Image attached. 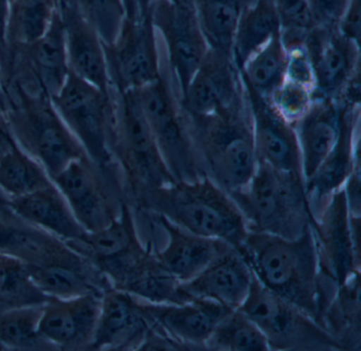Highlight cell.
<instances>
[{
    "label": "cell",
    "mask_w": 361,
    "mask_h": 351,
    "mask_svg": "<svg viewBox=\"0 0 361 351\" xmlns=\"http://www.w3.org/2000/svg\"><path fill=\"white\" fill-rule=\"evenodd\" d=\"M236 249L262 285L320 323L331 300L325 293L329 280L321 274L312 224L295 239L248 232Z\"/></svg>",
    "instance_id": "6da1fadb"
},
{
    "label": "cell",
    "mask_w": 361,
    "mask_h": 351,
    "mask_svg": "<svg viewBox=\"0 0 361 351\" xmlns=\"http://www.w3.org/2000/svg\"><path fill=\"white\" fill-rule=\"evenodd\" d=\"M130 207L135 211L162 215L192 234L225 241L235 249L249 232L232 196L207 175L143 192Z\"/></svg>",
    "instance_id": "7a4b0ae2"
},
{
    "label": "cell",
    "mask_w": 361,
    "mask_h": 351,
    "mask_svg": "<svg viewBox=\"0 0 361 351\" xmlns=\"http://www.w3.org/2000/svg\"><path fill=\"white\" fill-rule=\"evenodd\" d=\"M185 116L204 175L229 194L244 189L257 167L248 100L208 117Z\"/></svg>",
    "instance_id": "3957f363"
},
{
    "label": "cell",
    "mask_w": 361,
    "mask_h": 351,
    "mask_svg": "<svg viewBox=\"0 0 361 351\" xmlns=\"http://www.w3.org/2000/svg\"><path fill=\"white\" fill-rule=\"evenodd\" d=\"M6 116L18 145L43 166L51 179L85 152L67 128L51 98L4 82Z\"/></svg>",
    "instance_id": "277c9868"
},
{
    "label": "cell",
    "mask_w": 361,
    "mask_h": 351,
    "mask_svg": "<svg viewBox=\"0 0 361 351\" xmlns=\"http://www.w3.org/2000/svg\"><path fill=\"white\" fill-rule=\"evenodd\" d=\"M230 196L242 211L249 232L295 239L312 222L303 179L265 162H257L246 187Z\"/></svg>",
    "instance_id": "5b68a950"
},
{
    "label": "cell",
    "mask_w": 361,
    "mask_h": 351,
    "mask_svg": "<svg viewBox=\"0 0 361 351\" xmlns=\"http://www.w3.org/2000/svg\"><path fill=\"white\" fill-rule=\"evenodd\" d=\"M114 92L111 151L130 204L143 192L177 181L158 150L135 90Z\"/></svg>",
    "instance_id": "8992f818"
},
{
    "label": "cell",
    "mask_w": 361,
    "mask_h": 351,
    "mask_svg": "<svg viewBox=\"0 0 361 351\" xmlns=\"http://www.w3.org/2000/svg\"><path fill=\"white\" fill-rule=\"evenodd\" d=\"M52 103L92 162L106 170H118L111 151L115 92H104L69 73ZM120 172V171H119Z\"/></svg>",
    "instance_id": "52a82bcc"
},
{
    "label": "cell",
    "mask_w": 361,
    "mask_h": 351,
    "mask_svg": "<svg viewBox=\"0 0 361 351\" xmlns=\"http://www.w3.org/2000/svg\"><path fill=\"white\" fill-rule=\"evenodd\" d=\"M135 93L173 177L177 182H193L204 177L178 95L166 73Z\"/></svg>",
    "instance_id": "ba28073f"
},
{
    "label": "cell",
    "mask_w": 361,
    "mask_h": 351,
    "mask_svg": "<svg viewBox=\"0 0 361 351\" xmlns=\"http://www.w3.org/2000/svg\"><path fill=\"white\" fill-rule=\"evenodd\" d=\"M238 310L261 330L270 350H343L318 321L262 285L255 276L248 296Z\"/></svg>",
    "instance_id": "9c48e42d"
},
{
    "label": "cell",
    "mask_w": 361,
    "mask_h": 351,
    "mask_svg": "<svg viewBox=\"0 0 361 351\" xmlns=\"http://www.w3.org/2000/svg\"><path fill=\"white\" fill-rule=\"evenodd\" d=\"M157 35L164 73L179 97L209 50L192 0H154L147 13Z\"/></svg>",
    "instance_id": "30bf717a"
},
{
    "label": "cell",
    "mask_w": 361,
    "mask_h": 351,
    "mask_svg": "<svg viewBox=\"0 0 361 351\" xmlns=\"http://www.w3.org/2000/svg\"><path fill=\"white\" fill-rule=\"evenodd\" d=\"M52 182L87 232L109 225L128 202L119 171L100 168L86 155L69 164Z\"/></svg>",
    "instance_id": "8fae6325"
},
{
    "label": "cell",
    "mask_w": 361,
    "mask_h": 351,
    "mask_svg": "<svg viewBox=\"0 0 361 351\" xmlns=\"http://www.w3.org/2000/svg\"><path fill=\"white\" fill-rule=\"evenodd\" d=\"M111 85L117 92L137 90L164 73V58L149 16L126 18L111 45H105Z\"/></svg>",
    "instance_id": "7c38bea8"
},
{
    "label": "cell",
    "mask_w": 361,
    "mask_h": 351,
    "mask_svg": "<svg viewBox=\"0 0 361 351\" xmlns=\"http://www.w3.org/2000/svg\"><path fill=\"white\" fill-rule=\"evenodd\" d=\"M312 230L324 278L343 285L360 273V247L353 240L350 211L343 188L335 192L312 215Z\"/></svg>",
    "instance_id": "4fadbf2b"
},
{
    "label": "cell",
    "mask_w": 361,
    "mask_h": 351,
    "mask_svg": "<svg viewBox=\"0 0 361 351\" xmlns=\"http://www.w3.org/2000/svg\"><path fill=\"white\" fill-rule=\"evenodd\" d=\"M246 90L232 56L209 49L179 103L189 117H208L246 102Z\"/></svg>",
    "instance_id": "5bb4252c"
},
{
    "label": "cell",
    "mask_w": 361,
    "mask_h": 351,
    "mask_svg": "<svg viewBox=\"0 0 361 351\" xmlns=\"http://www.w3.org/2000/svg\"><path fill=\"white\" fill-rule=\"evenodd\" d=\"M69 246L92 262L113 287L121 282L149 249L139 238L134 210L128 202L109 225L98 232H87L81 241Z\"/></svg>",
    "instance_id": "9a60e30c"
},
{
    "label": "cell",
    "mask_w": 361,
    "mask_h": 351,
    "mask_svg": "<svg viewBox=\"0 0 361 351\" xmlns=\"http://www.w3.org/2000/svg\"><path fill=\"white\" fill-rule=\"evenodd\" d=\"M314 78V95L339 102L342 93L359 73L360 45L337 28L314 26L304 41Z\"/></svg>",
    "instance_id": "2e32d148"
},
{
    "label": "cell",
    "mask_w": 361,
    "mask_h": 351,
    "mask_svg": "<svg viewBox=\"0 0 361 351\" xmlns=\"http://www.w3.org/2000/svg\"><path fill=\"white\" fill-rule=\"evenodd\" d=\"M102 296L51 298L43 306L39 333L56 350H90Z\"/></svg>",
    "instance_id": "e0dca14e"
},
{
    "label": "cell",
    "mask_w": 361,
    "mask_h": 351,
    "mask_svg": "<svg viewBox=\"0 0 361 351\" xmlns=\"http://www.w3.org/2000/svg\"><path fill=\"white\" fill-rule=\"evenodd\" d=\"M245 90L252 121L257 162L303 179L299 145L293 124L276 112L268 99L259 96L246 86Z\"/></svg>",
    "instance_id": "ac0fdd59"
},
{
    "label": "cell",
    "mask_w": 361,
    "mask_h": 351,
    "mask_svg": "<svg viewBox=\"0 0 361 351\" xmlns=\"http://www.w3.org/2000/svg\"><path fill=\"white\" fill-rule=\"evenodd\" d=\"M141 302L151 323L185 350H206L207 342L217 323L233 311L202 298H193L183 304H152L142 299Z\"/></svg>",
    "instance_id": "d6986e66"
},
{
    "label": "cell",
    "mask_w": 361,
    "mask_h": 351,
    "mask_svg": "<svg viewBox=\"0 0 361 351\" xmlns=\"http://www.w3.org/2000/svg\"><path fill=\"white\" fill-rule=\"evenodd\" d=\"M0 254L27 266H79L88 261L64 241L20 219L11 209L0 211Z\"/></svg>",
    "instance_id": "ffe728a7"
},
{
    "label": "cell",
    "mask_w": 361,
    "mask_h": 351,
    "mask_svg": "<svg viewBox=\"0 0 361 351\" xmlns=\"http://www.w3.org/2000/svg\"><path fill=\"white\" fill-rule=\"evenodd\" d=\"M152 326L141 299L111 287L102 296L90 350H140Z\"/></svg>",
    "instance_id": "44dd1931"
},
{
    "label": "cell",
    "mask_w": 361,
    "mask_h": 351,
    "mask_svg": "<svg viewBox=\"0 0 361 351\" xmlns=\"http://www.w3.org/2000/svg\"><path fill=\"white\" fill-rule=\"evenodd\" d=\"M360 107H344L341 129L335 147L314 175L304 184L312 215L318 213L335 192L343 188L359 160Z\"/></svg>",
    "instance_id": "7402d4cb"
},
{
    "label": "cell",
    "mask_w": 361,
    "mask_h": 351,
    "mask_svg": "<svg viewBox=\"0 0 361 351\" xmlns=\"http://www.w3.org/2000/svg\"><path fill=\"white\" fill-rule=\"evenodd\" d=\"M344 105L314 97L310 109L293 124L299 145L304 184L318 170L337 143Z\"/></svg>",
    "instance_id": "603a6c76"
},
{
    "label": "cell",
    "mask_w": 361,
    "mask_h": 351,
    "mask_svg": "<svg viewBox=\"0 0 361 351\" xmlns=\"http://www.w3.org/2000/svg\"><path fill=\"white\" fill-rule=\"evenodd\" d=\"M253 274L235 247L209 264L197 276L181 283L193 298L212 300L230 310L240 308L252 285Z\"/></svg>",
    "instance_id": "cb8c5ba5"
},
{
    "label": "cell",
    "mask_w": 361,
    "mask_h": 351,
    "mask_svg": "<svg viewBox=\"0 0 361 351\" xmlns=\"http://www.w3.org/2000/svg\"><path fill=\"white\" fill-rule=\"evenodd\" d=\"M67 60L71 73L104 92H111L105 45L97 31L77 12L60 3Z\"/></svg>",
    "instance_id": "d4e9b609"
},
{
    "label": "cell",
    "mask_w": 361,
    "mask_h": 351,
    "mask_svg": "<svg viewBox=\"0 0 361 351\" xmlns=\"http://www.w3.org/2000/svg\"><path fill=\"white\" fill-rule=\"evenodd\" d=\"M168 234V244L156 257L169 273L180 283L197 276L216 258L231 249L232 245L219 239L192 234L175 225L162 215H153Z\"/></svg>",
    "instance_id": "484cf974"
},
{
    "label": "cell",
    "mask_w": 361,
    "mask_h": 351,
    "mask_svg": "<svg viewBox=\"0 0 361 351\" xmlns=\"http://www.w3.org/2000/svg\"><path fill=\"white\" fill-rule=\"evenodd\" d=\"M10 208L20 219L68 245L79 242L87 234L54 183L26 196L11 198Z\"/></svg>",
    "instance_id": "4316f807"
},
{
    "label": "cell",
    "mask_w": 361,
    "mask_h": 351,
    "mask_svg": "<svg viewBox=\"0 0 361 351\" xmlns=\"http://www.w3.org/2000/svg\"><path fill=\"white\" fill-rule=\"evenodd\" d=\"M26 266L37 287L50 298L87 294L103 296L113 287L107 277L90 261L79 266Z\"/></svg>",
    "instance_id": "83f0119b"
},
{
    "label": "cell",
    "mask_w": 361,
    "mask_h": 351,
    "mask_svg": "<svg viewBox=\"0 0 361 351\" xmlns=\"http://www.w3.org/2000/svg\"><path fill=\"white\" fill-rule=\"evenodd\" d=\"M116 289L152 304H183L193 299L183 291L181 283L164 268L151 249Z\"/></svg>",
    "instance_id": "f1b7e54d"
},
{
    "label": "cell",
    "mask_w": 361,
    "mask_h": 351,
    "mask_svg": "<svg viewBox=\"0 0 361 351\" xmlns=\"http://www.w3.org/2000/svg\"><path fill=\"white\" fill-rule=\"evenodd\" d=\"M360 273L336 287L323 310L320 323L343 350H359L361 345Z\"/></svg>",
    "instance_id": "f546056e"
},
{
    "label": "cell",
    "mask_w": 361,
    "mask_h": 351,
    "mask_svg": "<svg viewBox=\"0 0 361 351\" xmlns=\"http://www.w3.org/2000/svg\"><path fill=\"white\" fill-rule=\"evenodd\" d=\"M274 0H253L240 16L232 42L231 56L240 71L253 54L280 35Z\"/></svg>",
    "instance_id": "4dcf8cb0"
},
{
    "label": "cell",
    "mask_w": 361,
    "mask_h": 351,
    "mask_svg": "<svg viewBox=\"0 0 361 351\" xmlns=\"http://www.w3.org/2000/svg\"><path fill=\"white\" fill-rule=\"evenodd\" d=\"M253 0H192L209 49L231 56L240 16Z\"/></svg>",
    "instance_id": "1f68e13d"
},
{
    "label": "cell",
    "mask_w": 361,
    "mask_h": 351,
    "mask_svg": "<svg viewBox=\"0 0 361 351\" xmlns=\"http://www.w3.org/2000/svg\"><path fill=\"white\" fill-rule=\"evenodd\" d=\"M287 64L288 52L279 35L240 67L243 83L255 94L268 99L286 79Z\"/></svg>",
    "instance_id": "d6a6232c"
},
{
    "label": "cell",
    "mask_w": 361,
    "mask_h": 351,
    "mask_svg": "<svg viewBox=\"0 0 361 351\" xmlns=\"http://www.w3.org/2000/svg\"><path fill=\"white\" fill-rule=\"evenodd\" d=\"M59 10V0H10L6 45L35 42L47 31Z\"/></svg>",
    "instance_id": "836d02e7"
},
{
    "label": "cell",
    "mask_w": 361,
    "mask_h": 351,
    "mask_svg": "<svg viewBox=\"0 0 361 351\" xmlns=\"http://www.w3.org/2000/svg\"><path fill=\"white\" fill-rule=\"evenodd\" d=\"M43 306L0 312V350H56L39 333Z\"/></svg>",
    "instance_id": "e575fe53"
},
{
    "label": "cell",
    "mask_w": 361,
    "mask_h": 351,
    "mask_svg": "<svg viewBox=\"0 0 361 351\" xmlns=\"http://www.w3.org/2000/svg\"><path fill=\"white\" fill-rule=\"evenodd\" d=\"M54 183L39 162L20 145L0 160V189L10 200L26 196Z\"/></svg>",
    "instance_id": "d590c367"
},
{
    "label": "cell",
    "mask_w": 361,
    "mask_h": 351,
    "mask_svg": "<svg viewBox=\"0 0 361 351\" xmlns=\"http://www.w3.org/2000/svg\"><path fill=\"white\" fill-rule=\"evenodd\" d=\"M51 298L43 293L29 275L26 264L0 254V312L26 306H39Z\"/></svg>",
    "instance_id": "8d00e7d4"
},
{
    "label": "cell",
    "mask_w": 361,
    "mask_h": 351,
    "mask_svg": "<svg viewBox=\"0 0 361 351\" xmlns=\"http://www.w3.org/2000/svg\"><path fill=\"white\" fill-rule=\"evenodd\" d=\"M207 350L267 351L269 345L261 330L242 311L233 310L215 327Z\"/></svg>",
    "instance_id": "74e56055"
},
{
    "label": "cell",
    "mask_w": 361,
    "mask_h": 351,
    "mask_svg": "<svg viewBox=\"0 0 361 351\" xmlns=\"http://www.w3.org/2000/svg\"><path fill=\"white\" fill-rule=\"evenodd\" d=\"M86 20L102 40L111 45L128 18L124 0H60Z\"/></svg>",
    "instance_id": "f35d334b"
},
{
    "label": "cell",
    "mask_w": 361,
    "mask_h": 351,
    "mask_svg": "<svg viewBox=\"0 0 361 351\" xmlns=\"http://www.w3.org/2000/svg\"><path fill=\"white\" fill-rule=\"evenodd\" d=\"M314 97V88L286 78L268 101L282 117L293 124L310 109Z\"/></svg>",
    "instance_id": "ab89813d"
},
{
    "label": "cell",
    "mask_w": 361,
    "mask_h": 351,
    "mask_svg": "<svg viewBox=\"0 0 361 351\" xmlns=\"http://www.w3.org/2000/svg\"><path fill=\"white\" fill-rule=\"evenodd\" d=\"M283 40H301L314 27L310 0H274Z\"/></svg>",
    "instance_id": "60d3db41"
},
{
    "label": "cell",
    "mask_w": 361,
    "mask_h": 351,
    "mask_svg": "<svg viewBox=\"0 0 361 351\" xmlns=\"http://www.w3.org/2000/svg\"><path fill=\"white\" fill-rule=\"evenodd\" d=\"M350 0H310L314 26L337 28Z\"/></svg>",
    "instance_id": "b9f144b4"
},
{
    "label": "cell",
    "mask_w": 361,
    "mask_h": 351,
    "mask_svg": "<svg viewBox=\"0 0 361 351\" xmlns=\"http://www.w3.org/2000/svg\"><path fill=\"white\" fill-rule=\"evenodd\" d=\"M360 11V0H350L337 25V30L340 35L358 45L361 29Z\"/></svg>",
    "instance_id": "7bdbcfd3"
},
{
    "label": "cell",
    "mask_w": 361,
    "mask_h": 351,
    "mask_svg": "<svg viewBox=\"0 0 361 351\" xmlns=\"http://www.w3.org/2000/svg\"><path fill=\"white\" fill-rule=\"evenodd\" d=\"M18 143L12 132L7 116L0 111V160L16 149Z\"/></svg>",
    "instance_id": "ee69618b"
},
{
    "label": "cell",
    "mask_w": 361,
    "mask_h": 351,
    "mask_svg": "<svg viewBox=\"0 0 361 351\" xmlns=\"http://www.w3.org/2000/svg\"><path fill=\"white\" fill-rule=\"evenodd\" d=\"M9 6L10 0H0V46L6 45Z\"/></svg>",
    "instance_id": "f6af8a7d"
},
{
    "label": "cell",
    "mask_w": 361,
    "mask_h": 351,
    "mask_svg": "<svg viewBox=\"0 0 361 351\" xmlns=\"http://www.w3.org/2000/svg\"><path fill=\"white\" fill-rule=\"evenodd\" d=\"M124 5H126L128 20H135V18H139L136 0H124Z\"/></svg>",
    "instance_id": "bcb514c9"
},
{
    "label": "cell",
    "mask_w": 361,
    "mask_h": 351,
    "mask_svg": "<svg viewBox=\"0 0 361 351\" xmlns=\"http://www.w3.org/2000/svg\"><path fill=\"white\" fill-rule=\"evenodd\" d=\"M6 95L5 88H4L3 71H1V66H0V111L6 112Z\"/></svg>",
    "instance_id": "7dc6e473"
},
{
    "label": "cell",
    "mask_w": 361,
    "mask_h": 351,
    "mask_svg": "<svg viewBox=\"0 0 361 351\" xmlns=\"http://www.w3.org/2000/svg\"><path fill=\"white\" fill-rule=\"evenodd\" d=\"M154 0H136L137 7H138L139 16H143L147 13V8L149 7Z\"/></svg>",
    "instance_id": "c3c4849f"
},
{
    "label": "cell",
    "mask_w": 361,
    "mask_h": 351,
    "mask_svg": "<svg viewBox=\"0 0 361 351\" xmlns=\"http://www.w3.org/2000/svg\"><path fill=\"white\" fill-rule=\"evenodd\" d=\"M10 208V198L3 190L0 189V211L8 210Z\"/></svg>",
    "instance_id": "681fc988"
}]
</instances>
